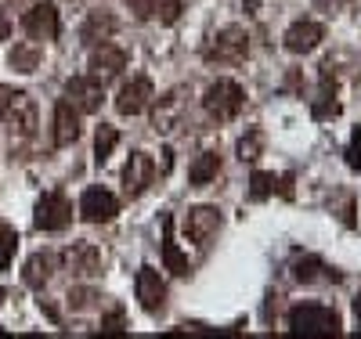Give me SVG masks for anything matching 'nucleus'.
<instances>
[{
  "label": "nucleus",
  "mask_w": 361,
  "mask_h": 339,
  "mask_svg": "<svg viewBox=\"0 0 361 339\" xmlns=\"http://www.w3.org/2000/svg\"><path fill=\"white\" fill-rule=\"evenodd\" d=\"M102 332H123V311H112V314L102 321Z\"/></svg>",
  "instance_id": "nucleus-32"
},
{
  "label": "nucleus",
  "mask_w": 361,
  "mask_h": 339,
  "mask_svg": "<svg viewBox=\"0 0 361 339\" xmlns=\"http://www.w3.org/2000/svg\"><path fill=\"white\" fill-rule=\"evenodd\" d=\"M289 332H296V335H340V314L325 303H296L289 311Z\"/></svg>",
  "instance_id": "nucleus-1"
},
{
  "label": "nucleus",
  "mask_w": 361,
  "mask_h": 339,
  "mask_svg": "<svg viewBox=\"0 0 361 339\" xmlns=\"http://www.w3.org/2000/svg\"><path fill=\"white\" fill-rule=\"evenodd\" d=\"M246 105V90L238 87L235 80H214L202 94V109L214 119H235Z\"/></svg>",
  "instance_id": "nucleus-2"
},
{
  "label": "nucleus",
  "mask_w": 361,
  "mask_h": 339,
  "mask_svg": "<svg viewBox=\"0 0 361 339\" xmlns=\"http://www.w3.org/2000/svg\"><path fill=\"white\" fill-rule=\"evenodd\" d=\"M260 152H264V130L253 127V130L243 134V141H238V159H243V163H253Z\"/></svg>",
  "instance_id": "nucleus-26"
},
{
  "label": "nucleus",
  "mask_w": 361,
  "mask_h": 339,
  "mask_svg": "<svg viewBox=\"0 0 361 339\" xmlns=\"http://www.w3.org/2000/svg\"><path fill=\"white\" fill-rule=\"evenodd\" d=\"M33 224L40 231H66L73 224V202L62 195V192H47L40 202H37V217Z\"/></svg>",
  "instance_id": "nucleus-4"
},
{
  "label": "nucleus",
  "mask_w": 361,
  "mask_h": 339,
  "mask_svg": "<svg viewBox=\"0 0 361 339\" xmlns=\"http://www.w3.org/2000/svg\"><path fill=\"white\" fill-rule=\"evenodd\" d=\"M66 101L83 116V112H98L105 101V83L94 76H73L66 83Z\"/></svg>",
  "instance_id": "nucleus-5"
},
{
  "label": "nucleus",
  "mask_w": 361,
  "mask_h": 339,
  "mask_svg": "<svg viewBox=\"0 0 361 339\" xmlns=\"http://www.w3.org/2000/svg\"><path fill=\"white\" fill-rule=\"evenodd\" d=\"M8 37H11V22H8L4 15H0V44H4Z\"/></svg>",
  "instance_id": "nucleus-33"
},
{
  "label": "nucleus",
  "mask_w": 361,
  "mask_h": 339,
  "mask_svg": "<svg viewBox=\"0 0 361 339\" xmlns=\"http://www.w3.org/2000/svg\"><path fill=\"white\" fill-rule=\"evenodd\" d=\"M0 296H4V292H0Z\"/></svg>",
  "instance_id": "nucleus-35"
},
{
  "label": "nucleus",
  "mask_w": 361,
  "mask_h": 339,
  "mask_svg": "<svg viewBox=\"0 0 361 339\" xmlns=\"http://www.w3.org/2000/svg\"><path fill=\"white\" fill-rule=\"evenodd\" d=\"M163 264H166L170 274H180V278H185V274L192 271L188 257L180 253V249H177V242H173V217H170V213L163 217Z\"/></svg>",
  "instance_id": "nucleus-18"
},
{
  "label": "nucleus",
  "mask_w": 361,
  "mask_h": 339,
  "mask_svg": "<svg viewBox=\"0 0 361 339\" xmlns=\"http://www.w3.org/2000/svg\"><path fill=\"white\" fill-rule=\"evenodd\" d=\"M221 224H224V217H221L217 206H195V209H188V217H185V231L199 245H206L209 238H214L221 231Z\"/></svg>",
  "instance_id": "nucleus-11"
},
{
  "label": "nucleus",
  "mask_w": 361,
  "mask_h": 339,
  "mask_svg": "<svg viewBox=\"0 0 361 339\" xmlns=\"http://www.w3.org/2000/svg\"><path fill=\"white\" fill-rule=\"evenodd\" d=\"M116 144H119V130L109 127V123H102L98 134H94V159H98V163H109V156L116 152Z\"/></svg>",
  "instance_id": "nucleus-23"
},
{
  "label": "nucleus",
  "mask_w": 361,
  "mask_h": 339,
  "mask_svg": "<svg viewBox=\"0 0 361 339\" xmlns=\"http://www.w3.org/2000/svg\"><path fill=\"white\" fill-rule=\"evenodd\" d=\"M246 51H250L246 29L228 25V29H221V33L214 37V44L206 47V58L209 61H238V58H246Z\"/></svg>",
  "instance_id": "nucleus-7"
},
{
  "label": "nucleus",
  "mask_w": 361,
  "mask_h": 339,
  "mask_svg": "<svg viewBox=\"0 0 361 339\" xmlns=\"http://www.w3.org/2000/svg\"><path fill=\"white\" fill-rule=\"evenodd\" d=\"M66 300H69L73 311H90V307L102 300V292H98V289H87V285H73Z\"/></svg>",
  "instance_id": "nucleus-28"
},
{
  "label": "nucleus",
  "mask_w": 361,
  "mask_h": 339,
  "mask_svg": "<svg viewBox=\"0 0 361 339\" xmlns=\"http://www.w3.org/2000/svg\"><path fill=\"white\" fill-rule=\"evenodd\" d=\"M177 94H166V98H159V109H156V130H173V112H177Z\"/></svg>",
  "instance_id": "nucleus-29"
},
{
  "label": "nucleus",
  "mask_w": 361,
  "mask_h": 339,
  "mask_svg": "<svg viewBox=\"0 0 361 339\" xmlns=\"http://www.w3.org/2000/svg\"><path fill=\"white\" fill-rule=\"evenodd\" d=\"M112 33H116V18L109 11H90L87 22H83V29H80V40L87 47H98V44H109Z\"/></svg>",
  "instance_id": "nucleus-17"
},
{
  "label": "nucleus",
  "mask_w": 361,
  "mask_h": 339,
  "mask_svg": "<svg viewBox=\"0 0 361 339\" xmlns=\"http://www.w3.org/2000/svg\"><path fill=\"white\" fill-rule=\"evenodd\" d=\"M51 271H54V257L51 253H33L25 260V271H22V282L29 289H44L51 282Z\"/></svg>",
  "instance_id": "nucleus-21"
},
{
  "label": "nucleus",
  "mask_w": 361,
  "mask_h": 339,
  "mask_svg": "<svg viewBox=\"0 0 361 339\" xmlns=\"http://www.w3.org/2000/svg\"><path fill=\"white\" fill-rule=\"evenodd\" d=\"M322 40H325V29H322L318 22H311V18L293 22V25L286 29V37H282V44H286L289 54H311Z\"/></svg>",
  "instance_id": "nucleus-12"
},
{
  "label": "nucleus",
  "mask_w": 361,
  "mask_h": 339,
  "mask_svg": "<svg viewBox=\"0 0 361 339\" xmlns=\"http://www.w3.org/2000/svg\"><path fill=\"white\" fill-rule=\"evenodd\" d=\"M22 29L33 40H58L62 33V18H58V8L54 4H37L22 15Z\"/></svg>",
  "instance_id": "nucleus-9"
},
{
  "label": "nucleus",
  "mask_w": 361,
  "mask_h": 339,
  "mask_svg": "<svg viewBox=\"0 0 361 339\" xmlns=\"http://www.w3.org/2000/svg\"><path fill=\"white\" fill-rule=\"evenodd\" d=\"M152 180H156V163H152V156L134 152L130 163H127V170H123V188H127V195H130V199L145 195Z\"/></svg>",
  "instance_id": "nucleus-13"
},
{
  "label": "nucleus",
  "mask_w": 361,
  "mask_h": 339,
  "mask_svg": "<svg viewBox=\"0 0 361 339\" xmlns=\"http://www.w3.org/2000/svg\"><path fill=\"white\" fill-rule=\"evenodd\" d=\"M127 4H130V11H134L137 18H152V15H156V4H159V0H127Z\"/></svg>",
  "instance_id": "nucleus-31"
},
{
  "label": "nucleus",
  "mask_w": 361,
  "mask_h": 339,
  "mask_svg": "<svg viewBox=\"0 0 361 339\" xmlns=\"http://www.w3.org/2000/svg\"><path fill=\"white\" fill-rule=\"evenodd\" d=\"M293 278H296V282H304V285H314V282H336L340 274H336V271H329L318 257H300V260L293 264Z\"/></svg>",
  "instance_id": "nucleus-19"
},
{
  "label": "nucleus",
  "mask_w": 361,
  "mask_h": 339,
  "mask_svg": "<svg viewBox=\"0 0 361 339\" xmlns=\"http://www.w3.org/2000/svg\"><path fill=\"white\" fill-rule=\"evenodd\" d=\"M0 112H4V123L11 127V134H18V137H33L37 127H40L37 101L29 98L25 90H11L4 98V105H0Z\"/></svg>",
  "instance_id": "nucleus-3"
},
{
  "label": "nucleus",
  "mask_w": 361,
  "mask_h": 339,
  "mask_svg": "<svg viewBox=\"0 0 361 339\" xmlns=\"http://www.w3.org/2000/svg\"><path fill=\"white\" fill-rule=\"evenodd\" d=\"M275 188H279V177L267 173V170H257V173L250 177V199H253V202L271 199V195H275Z\"/></svg>",
  "instance_id": "nucleus-24"
},
{
  "label": "nucleus",
  "mask_w": 361,
  "mask_h": 339,
  "mask_svg": "<svg viewBox=\"0 0 361 339\" xmlns=\"http://www.w3.org/2000/svg\"><path fill=\"white\" fill-rule=\"evenodd\" d=\"M347 166L357 173L361 170V127H354V134H350V144H347Z\"/></svg>",
  "instance_id": "nucleus-30"
},
{
  "label": "nucleus",
  "mask_w": 361,
  "mask_h": 339,
  "mask_svg": "<svg viewBox=\"0 0 361 339\" xmlns=\"http://www.w3.org/2000/svg\"><path fill=\"white\" fill-rule=\"evenodd\" d=\"M134 289H137V300H141V307L148 314H159L163 307H166V282L159 278V271L156 267H141L137 271V282H134Z\"/></svg>",
  "instance_id": "nucleus-10"
},
{
  "label": "nucleus",
  "mask_w": 361,
  "mask_h": 339,
  "mask_svg": "<svg viewBox=\"0 0 361 339\" xmlns=\"http://www.w3.org/2000/svg\"><path fill=\"white\" fill-rule=\"evenodd\" d=\"M217 170H221V156L217 152H202V156L192 163V170H188V180L195 184V188H202V184H209L217 177Z\"/></svg>",
  "instance_id": "nucleus-22"
},
{
  "label": "nucleus",
  "mask_w": 361,
  "mask_h": 339,
  "mask_svg": "<svg viewBox=\"0 0 361 339\" xmlns=\"http://www.w3.org/2000/svg\"><path fill=\"white\" fill-rule=\"evenodd\" d=\"M62 260L69 264L73 274H80V278H94V274H102V249L90 245V242H73Z\"/></svg>",
  "instance_id": "nucleus-15"
},
{
  "label": "nucleus",
  "mask_w": 361,
  "mask_h": 339,
  "mask_svg": "<svg viewBox=\"0 0 361 339\" xmlns=\"http://www.w3.org/2000/svg\"><path fill=\"white\" fill-rule=\"evenodd\" d=\"M40 61H44V51H40L37 40H33V44H15L11 54H8V66H11L15 73H22V76L37 73V69H40Z\"/></svg>",
  "instance_id": "nucleus-20"
},
{
  "label": "nucleus",
  "mask_w": 361,
  "mask_h": 339,
  "mask_svg": "<svg viewBox=\"0 0 361 339\" xmlns=\"http://www.w3.org/2000/svg\"><path fill=\"white\" fill-rule=\"evenodd\" d=\"M119 213V199L109 188H87L80 199V217L87 224H109Z\"/></svg>",
  "instance_id": "nucleus-8"
},
{
  "label": "nucleus",
  "mask_w": 361,
  "mask_h": 339,
  "mask_svg": "<svg viewBox=\"0 0 361 339\" xmlns=\"http://www.w3.org/2000/svg\"><path fill=\"white\" fill-rule=\"evenodd\" d=\"M322 83H325V90L311 101V116H314V119H333V116H340V101L329 94V73L322 76Z\"/></svg>",
  "instance_id": "nucleus-25"
},
{
  "label": "nucleus",
  "mask_w": 361,
  "mask_h": 339,
  "mask_svg": "<svg viewBox=\"0 0 361 339\" xmlns=\"http://www.w3.org/2000/svg\"><path fill=\"white\" fill-rule=\"evenodd\" d=\"M152 101H156L152 80H148V76H134V80L123 83V90L116 94V112H119V116H137V112H145Z\"/></svg>",
  "instance_id": "nucleus-6"
},
{
  "label": "nucleus",
  "mask_w": 361,
  "mask_h": 339,
  "mask_svg": "<svg viewBox=\"0 0 361 339\" xmlns=\"http://www.w3.org/2000/svg\"><path fill=\"white\" fill-rule=\"evenodd\" d=\"M15 249H18V235L11 224H0V271H8L11 260H15Z\"/></svg>",
  "instance_id": "nucleus-27"
},
{
  "label": "nucleus",
  "mask_w": 361,
  "mask_h": 339,
  "mask_svg": "<svg viewBox=\"0 0 361 339\" xmlns=\"http://www.w3.org/2000/svg\"><path fill=\"white\" fill-rule=\"evenodd\" d=\"M354 318H357V325H361V292H357V300H354Z\"/></svg>",
  "instance_id": "nucleus-34"
},
{
  "label": "nucleus",
  "mask_w": 361,
  "mask_h": 339,
  "mask_svg": "<svg viewBox=\"0 0 361 339\" xmlns=\"http://www.w3.org/2000/svg\"><path fill=\"white\" fill-rule=\"evenodd\" d=\"M123 69H127V51H119L112 44H98L94 54H90V76L102 80V83L116 80Z\"/></svg>",
  "instance_id": "nucleus-14"
},
{
  "label": "nucleus",
  "mask_w": 361,
  "mask_h": 339,
  "mask_svg": "<svg viewBox=\"0 0 361 339\" xmlns=\"http://www.w3.org/2000/svg\"><path fill=\"white\" fill-rule=\"evenodd\" d=\"M80 137V112L62 98L54 105V148H69Z\"/></svg>",
  "instance_id": "nucleus-16"
}]
</instances>
